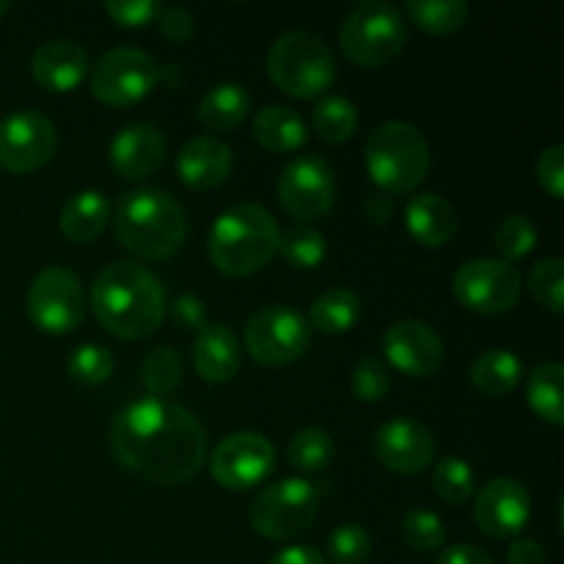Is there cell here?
<instances>
[{"mask_svg":"<svg viewBox=\"0 0 564 564\" xmlns=\"http://www.w3.org/2000/svg\"><path fill=\"white\" fill-rule=\"evenodd\" d=\"M110 449L119 466L163 488L196 477L207 457L204 427L187 408L143 397L121 408L110 424Z\"/></svg>","mask_w":564,"mask_h":564,"instance_id":"cell-1","label":"cell"},{"mask_svg":"<svg viewBox=\"0 0 564 564\" xmlns=\"http://www.w3.org/2000/svg\"><path fill=\"white\" fill-rule=\"evenodd\" d=\"M91 308L119 339H147L165 317V290L147 264L121 259L94 279Z\"/></svg>","mask_w":564,"mask_h":564,"instance_id":"cell-2","label":"cell"},{"mask_svg":"<svg viewBox=\"0 0 564 564\" xmlns=\"http://www.w3.org/2000/svg\"><path fill=\"white\" fill-rule=\"evenodd\" d=\"M116 240L143 259L174 257L187 237V213L169 191L138 187L113 213Z\"/></svg>","mask_w":564,"mask_h":564,"instance_id":"cell-3","label":"cell"},{"mask_svg":"<svg viewBox=\"0 0 564 564\" xmlns=\"http://www.w3.org/2000/svg\"><path fill=\"white\" fill-rule=\"evenodd\" d=\"M281 231L262 204H235L215 218L207 251L226 275H248L264 268L279 253Z\"/></svg>","mask_w":564,"mask_h":564,"instance_id":"cell-4","label":"cell"},{"mask_svg":"<svg viewBox=\"0 0 564 564\" xmlns=\"http://www.w3.org/2000/svg\"><path fill=\"white\" fill-rule=\"evenodd\" d=\"M369 176L383 193L416 191L430 171V143L411 121H383L364 149Z\"/></svg>","mask_w":564,"mask_h":564,"instance_id":"cell-5","label":"cell"},{"mask_svg":"<svg viewBox=\"0 0 564 564\" xmlns=\"http://www.w3.org/2000/svg\"><path fill=\"white\" fill-rule=\"evenodd\" d=\"M268 72L281 91L297 99H312L328 91L334 83L336 58L323 36L292 28L270 44Z\"/></svg>","mask_w":564,"mask_h":564,"instance_id":"cell-6","label":"cell"},{"mask_svg":"<svg viewBox=\"0 0 564 564\" xmlns=\"http://www.w3.org/2000/svg\"><path fill=\"white\" fill-rule=\"evenodd\" d=\"M408 42V22L397 6L383 0H364L352 6L339 28L341 53L358 66L389 64L391 58L402 53Z\"/></svg>","mask_w":564,"mask_h":564,"instance_id":"cell-7","label":"cell"},{"mask_svg":"<svg viewBox=\"0 0 564 564\" xmlns=\"http://www.w3.org/2000/svg\"><path fill=\"white\" fill-rule=\"evenodd\" d=\"M319 512V490L308 479L290 477L257 494L248 521L264 540H295L312 529Z\"/></svg>","mask_w":564,"mask_h":564,"instance_id":"cell-8","label":"cell"},{"mask_svg":"<svg viewBox=\"0 0 564 564\" xmlns=\"http://www.w3.org/2000/svg\"><path fill=\"white\" fill-rule=\"evenodd\" d=\"M312 345V325L292 306H262L248 317L246 347L264 367H286Z\"/></svg>","mask_w":564,"mask_h":564,"instance_id":"cell-9","label":"cell"},{"mask_svg":"<svg viewBox=\"0 0 564 564\" xmlns=\"http://www.w3.org/2000/svg\"><path fill=\"white\" fill-rule=\"evenodd\" d=\"M28 317L44 334H69L86 317V290L69 268H44L28 290Z\"/></svg>","mask_w":564,"mask_h":564,"instance_id":"cell-10","label":"cell"},{"mask_svg":"<svg viewBox=\"0 0 564 564\" xmlns=\"http://www.w3.org/2000/svg\"><path fill=\"white\" fill-rule=\"evenodd\" d=\"M457 301L479 314H505L521 297V270L499 257L468 259L452 279Z\"/></svg>","mask_w":564,"mask_h":564,"instance_id":"cell-11","label":"cell"},{"mask_svg":"<svg viewBox=\"0 0 564 564\" xmlns=\"http://www.w3.org/2000/svg\"><path fill=\"white\" fill-rule=\"evenodd\" d=\"M160 64L138 47H110L91 69V91L105 105H132L154 91Z\"/></svg>","mask_w":564,"mask_h":564,"instance_id":"cell-12","label":"cell"},{"mask_svg":"<svg viewBox=\"0 0 564 564\" xmlns=\"http://www.w3.org/2000/svg\"><path fill=\"white\" fill-rule=\"evenodd\" d=\"M279 202L292 218L317 220L334 207L336 176L328 160L319 154H297L284 165L279 176Z\"/></svg>","mask_w":564,"mask_h":564,"instance_id":"cell-13","label":"cell"},{"mask_svg":"<svg viewBox=\"0 0 564 564\" xmlns=\"http://www.w3.org/2000/svg\"><path fill=\"white\" fill-rule=\"evenodd\" d=\"M58 149V130L44 113L20 108L0 121V165L11 174H31L50 163Z\"/></svg>","mask_w":564,"mask_h":564,"instance_id":"cell-14","label":"cell"},{"mask_svg":"<svg viewBox=\"0 0 564 564\" xmlns=\"http://www.w3.org/2000/svg\"><path fill=\"white\" fill-rule=\"evenodd\" d=\"M275 466V449L262 433H242L226 435L218 441L209 460L215 482L224 485L226 490H248L257 488Z\"/></svg>","mask_w":564,"mask_h":564,"instance_id":"cell-15","label":"cell"},{"mask_svg":"<svg viewBox=\"0 0 564 564\" xmlns=\"http://www.w3.org/2000/svg\"><path fill=\"white\" fill-rule=\"evenodd\" d=\"M529 518H532V496L523 482L512 477H496L479 488L474 521L488 538H518L527 529Z\"/></svg>","mask_w":564,"mask_h":564,"instance_id":"cell-16","label":"cell"},{"mask_svg":"<svg viewBox=\"0 0 564 564\" xmlns=\"http://www.w3.org/2000/svg\"><path fill=\"white\" fill-rule=\"evenodd\" d=\"M386 358L408 378H430L444 364V339L422 319H400L383 334Z\"/></svg>","mask_w":564,"mask_h":564,"instance_id":"cell-17","label":"cell"},{"mask_svg":"<svg viewBox=\"0 0 564 564\" xmlns=\"http://www.w3.org/2000/svg\"><path fill=\"white\" fill-rule=\"evenodd\" d=\"M435 452V435L416 419L397 416L375 433V455L397 474H422L433 466Z\"/></svg>","mask_w":564,"mask_h":564,"instance_id":"cell-18","label":"cell"},{"mask_svg":"<svg viewBox=\"0 0 564 564\" xmlns=\"http://www.w3.org/2000/svg\"><path fill=\"white\" fill-rule=\"evenodd\" d=\"M165 132L152 121H132L116 132L110 143V165L124 180H147L165 160Z\"/></svg>","mask_w":564,"mask_h":564,"instance_id":"cell-19","label":"cell"},{"mask_svg":"<svg viewBox=\"0 0 564 564\" xmlns=\"http://www.w3.org/2000/svg\"><path fill=\"white\" fill-rule=\"evenodd\" d=\"M88 72V53L75 39L55 36L39 44L31 55V75L47 91H72Z\"/></svg>","mask_w":564,"mask_h":564,"instance_id":"cell-20","label":"cell"},{"mask_svg":"<svg viewBox=\"0 0 564 564\" xmlns=\"http://www.w3.org/2000/svg\"><path fill=\"white\" fill-rule=\"evenodd\" d=\"M235 169V152L226 141L215 135H196L185 141L176 158V171L182 182L196 191H209L229 180Z\"/></svg>","mask_w":564,"mask_h":564,"instance_id":"cell-21","label":"cell"},{"mask_svg":"<svg viewBox=\"0 0 564 564\" xmlns=\"http://www.w3.org/2000/svg\"><path fill=\"white\" fill-rule=\"evenodd\" d=\"M240 341L224 323H207L193 341V364L209 383H226L240 369Z\"/></svg>","mask_w":564,"mask_h":564,"instance_id":"cell-22","label":"cell"},{"mask_svg":"<svg viewBox=\"0 0 564 564\" xmlns=\"http://www.w3.org/2000/svg\"><path fill=\"white\" fill-rule=\"evenodd\" d=\"M405 229L422 246H446L457 235L455 204L441 193H416L405 207Z\"/></svg>","mask_w":564,"mask_h":564,"instance_id":"cell-23","label":"cell"},{"mask_svg":"<svg viewBox=\"0 0 564 564\" xmlns=\"http://www.w3.org/2000/svg\"><path fill=\"white\" fill-rule=\"evenodd\" d=\"M253 138L273 154H290L306 143L308 130L303 116L290 105H264L253 116Z\"/></svg>","mask_w":564,"mask_h":564,"instance_id":"cell-24","label":"cell"},{"mask_svg":"<svg viewBox=\"0 0 564 564\" xmlns=\"http://www.w3.org/2000/svg\"><path fill=\"white\" fill-rule=\"evenodd\" d=\"M110 220V202L99 191H80L66 198L61 209V231L72 242H91Z\"/></svg>","mask_w":564,"mask_h":564,"instance_id":"cell-25","label":"cell"},{"mask_svg":"<svg viewBox=\"0 0 564 564\" xmlns=\"http://www.w3.org/2000/svg\"><path fill=\"white\" fill-rule=\"evenodd\" d=\"M251 110V94L240 83H218L198 102V121L209 132H229L242 124Z\"/></svg>","mask_w":564,"mask_h":564,"instance_id":"cell-26","label":"cell"},{"mask_svg":"<svg viewBox=\"0 0 564 564\" xmlns=\"http://www.w3.org/2000/svg\"><path fill=\"white\" fill-rule=\"evenodd\" d=\"M468 375H471L474 389L482 391L485 397H501L510 394L521 383L523 361L507 347H490L474 358Z\"/></svg>","mask_w":564,"mask_h":564,"instance_id":"cell-27","label":"cell"},{"mask_svg":"<svg viewBox=\"0 0 564 564\" xmlns=\"http://www.w3.org/2000/svg\"><path fill=\"white\" fill-rule=\"evenodd\" d=\"M361 297L347 286H330L312 303V325L328 336L347 334L361 319Z\"/></svg>","mask_w":564,"mask_h":564,"instance_id":"cell-28","label":"cell"},{"mask_svg":"<svg viewBox=\"0 0 564 564\" xmlns=\"http://www.w3.org/2000/svg\"><path fill=\"white\" fill-rule=\"evenodd\" d=\"M562 383H564V369L562 364L545 361L540 367H534V372L529 375L527 397L532 411L538 413L543 422L562 427L564 424V400H562Z\"/></svg>","mask_w":564,"mask_h":564,"instance_id":"cell-29","label":"cell"},{"mask_svg":"<svg viewBox=\"0 0 564 564\" xmlns=\"http://www.w3.org/2000/svg\"><path fill=\"white\" fill-rule=\"evenodd\" d=\"M312 121L325 143H345L358 130V108L341 94H328L314 105Z\"/></svg>","mask_w":564,"mask_h":564,"instance_id":"cell-30","label":"cell"},{"mask_svg":"<svg viewBox=\"0 0 564 564\" xmlns=\"http://www.w3.org/2000/svg\"><path fill=\"white\" fill-rule=\"evenodd\" d=\"M408 14L427 33H455L468 22L466 0H408Z\"/></svg>","mask_w":564,"mask_h":564,"instance_id":"cell-31","label":"cell"},{"mask_svg":"<svg viewBox=\"0 0 564 564\" xmlns=\"http://www.w3.org/2000/svg\"><path fill=\"white\" fill-rule=\"evenodd\" d=\"M286 457H290L297 471H325L336 457L334 438L325 430L306 427L292 435L290 446H286Z\"/></svg>","mask_w":564,"mask_h":564,"instance_id":"cell-32","label":"cell"},{"mask_svg":"<svg viewBox=\"0 0 564 564\" xmlns=\"http://www.w3.org/2000/svg\"><path fill=\"white\" fill-rule=\"evenodd\" d=\"M279 251L292 268L312 270L317 268V264L325 259V253H328V240H325V235L319 229H314V226L308 224H301V226H292L286 235H281Z\"/></svg>","mask_w":564,"mask_h":564,"instance_id":"cell-33","label":"cell"},{"mask_svg":"<svg viewBox=\"0 0 564 564\" xmlns=\"http://www.w3.org/2000/svg\"><path fill=\"white\" fill-rule=\"evenodd\" d=\"M474 468L463 457H444L433 468V490L449 505H463L474 496Z\"/></svg>","mask_w":564,"mask_h":564,"instance_id":"cell-34","label":"cell"},{"mask_svg":"<svg viewBox=\"0 0 564 564\" xmlns=\"http://www.w3.org/2000/svg\"><path fill=\"white\" fill-rule=\"evenodd\" d=\"M141 372L147 389L163 400V397L171 394L182 380L180 352H176L174 347H154V350H149V356L143 358Z\"/></svg>","mask_w":564,"mask_h":564,"instance_id":"cell-35","label":"cell"},{"mask_svg":"<svg viewBox=\"0 0 564 564\" xmlns=\"http://www.w3.org/2000/svg\"><path fill=\"white\" fill-rule=\"evenodd\" d=\"M402 538L419 554H430V551H441L446 543V527L441 521V516L435 512L422 510H408L402 518Z\"/></svg>","mask_w":564,"mask_h":564,"instance_id":"cell-36","label":"cell"},{"mask_svg":"<svg viewBox=\"0 0 564 564\" xmlns=\"http://www.w3.org/2000/svg\"><path fill=\"white\" fill-rule=\"evenodd\" d=\"M538 246V226L532 224L529 215L512 213L496 229V248H499L505 262H516L523 259L527 253H532V248Z\"/></svg>","mask_w":564,"mask_h":564,"instance_id":"cell-37","label":"cell"},{"mask_svg":"<svg viewBox=\"0 0 564 564\" xmlns=\"http://www.w3.org/2000/svg\"><path fill=\"white\" fill-rule=\"evenodd\" d=\"M113 352L97 341L75 347L69 356V375L83 386H99L113 375Z\"/></svg>","mask_w":564,"mask_h":564,"instance_id":"cell-38","label":"cell"},{"mask_svg":"<svg viewBox=\"0 0 564 564\" xmlns=\"http://www.w3.org/2000/svg\"><path fill=\"white\" fill-rule=\"evenodd\" d=\"M562 286H564V262L560 257H545L529 273V292L540 306L549 312H562Z\"/></svg>","mask_w":564,"mask_h":564,"instance_id":"cell-39","label":"cell"},{"mask_svg":"<svg viewBox=\"0 0 564 564\" xmlns=\"http://www.w3.org/2000/svg\"><path fill=\"white\" fill-rule=\"evenodd\" d=\"M372 554V538L358 523H341L328 538V556L336 564H361Z\"/></svg>","mask_w":564,"mask_h":564,"instance_id":"cell-40","label":"cell"},{"mask_svg":"<svg viewBox=\"0 0 564 564\" xmlns=\"http://www.w3.org/2000/svg\"><path fill=\"white\" fill-rule=\"evenodd\" d=\"M391 389V372L380 358L367 356L352 369V394L361 402H380Z\"/></svg>","mask_w":564,"mask_h":564,"instance_id":"cell-41","label":"cell"},{"mask_svg":"<svg viewBox=\"0 0 564 564\" xmlns=\"http://www.w3.org/2000/svg\"><path fill=\"white\" fill-rule=\"evenodd\" d=\"M160 9H163V6H160L158 0H108V3H105V11L113 17V22L127 28L149 25V22L158 20Z\"/></svg>","mask_w":564,"mask_h":564,"instance_id":"cell-42","label":"cell"},{"mask_svg":"<svg viewBox=\"0 0 564 564\" xmlns=\"http://www.w3.org/2000/svg\"><path fill=\"white\" fill-rule=\"evenodd\" d=\"M538 182L551 193V198L564 196V147L562 143H551L540 152L538 165H534Z\"/></svg>","mask_w":564,"mask_h":564,"instance_id":"cell-43","label":"cell"},{"mask_svg":"<svg viewBox=\"0 0 564 564\" xmlns=\"http://www.w3.org/2000/svg\"><path fill=\"white\" fill-rule=\"evenodd\" d=\"M158 28L165 39L171 42H185L193 33L196 22H193V14L185 9V6H163L158 14Z\"/></svg>","mask_w":564,"mask_h":564,"instance_id":"cell-44","label":"cell"},{"mask_svg":"<svg viewBox=\"0 0 564 564\" xmlns=\"http://www.w3.org/2000/svg\"><path fill=\"white\" fill-rule=\"evenodd\" d=\"M174 317L180 319V325H185V328L202 330L204 325H207V308H204V303L198 301L196 295L182 292L174 301Z\"/></svg>","mask_w":564,"mask_h":564,"instance_id":"cell-45","label":"cell"},{"mask_svg":"<svg viewBox=\"0 0 564 564\" xmlns=\"http://www.w3.org/2000/svg\"><path fill=\"white\" fill-rule=\"evenodd\" d=\"M435 564H494V560H490L482 549H477V545L460 543L441 551Z\"/></svg>","mask_w":564,"mask_h":564,"instance_id":"cell-46","label":"cell"},{"mask_svg":"<svg viewBox=\"0 0 564 564\" xmlns=\"http://www.w3.org/2000/svg\"><path fill=\"white\" fill-rule=\"evenodd\" d=\"M268 564H328L317 549L312 545H286L284 551L273 556Z\"/></svg>","mask_w":564,"mask_h":564,"instance_id":"cell-47","label":"cell"},{"mask_svg":"<svg viewBox=\"0 0 564 564\" xmlns=\"http://www.w3.org/2000/svg\"><path fill=\"white\" fill-rule=\"evenodd\" d=\"M510 564H545V549L534 540H516L507 551Z\"/></svg>","mask_w":564,"mask_h":564,"instance_id":"cell-48","label":"cell"},{"mask_svg":"<svg viewBox=\"0 0 564 564\" xmlns=\"http://www.w3.org/2000/svg\"><path fill=\"white\" fill-rule=\"evenodd\" d=\"M364 209H367L369 220H375V224H386V220H391V215H394V198L383 191L372 193V196L364 202Z\"/></svg>","mask_w":564,"mask_h":564,"instance_id":"cell-49","label":"cell"},{"mask_svg":"<svg viewBox=\"0 0 564 564\" xmlns=\"http://www.w3.org/2000/svg\"><path fill=\"white\" fill-rule=\"evenodd\" d=\"M6 11H9V0H0V17H3Z\"/></svg>","mask_w":564,"mask_h":564,"instance_id":"cell-50","label":"cell"}]
</instances>
